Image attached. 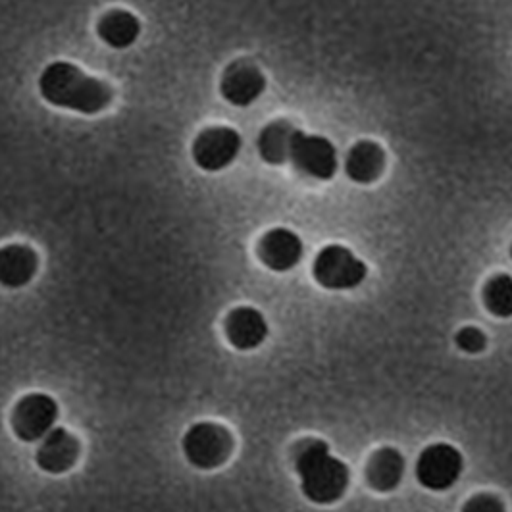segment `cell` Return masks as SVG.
<instances>
[{
  "label": "cell",
  "mask_w": 512,
  "mask_h": 512,
  "mask_svg": "<svg viewBox=\"0 0 512 512\" xmlns=\"http://www.w3.org/2000/svg\"><path fill=\"white\" fill-rule=\"evenodd\" d=\"M384 149L374 141H360L345 158L347 178L360 185L378 180L384 172Z\"/></svg>",
  "instance_id": "cell-15"
},
{
  "label": "cell",
  "mask_w": 512,
  "mask_h": 512,
  "mask_svg": "<svg viewBox=\"0 0 512 512\" xmlns=\"http://www.w3.org/2000/svg\"><path fill=\"white\" fill-rule=\"evenodd\" d=\"M455 343L461 349L462 353L468 355H478L487 347L486 333L474 326H466L455 335Z\"/></svg>",
  "instance_id": "cell-19"
},
{
  "label": "cell",
  "mask_w": 512,
  "mask_h": 512,
  "mask_svg": "<svg viewBox=\"0 0 512 512\" xmlns=\"http://www.w3.org/2000/svg\"><path fill=\"white\" fill-rule=\"evenodd\" d=\"M79 457V441L64 428H54L41 439L35 461L41 470L49 474L68 472Z\"/></svg>",
  "instance_id": "cell-11"
},
{
  "label": "cell",
  "mask_w": 512,
  "mask_h": 512,
  "mask_svg": "<svg viewBox=\"0 0 512 512\" xmlns=\"http://www.w3.org/2000/svg\"><path fill=\"white\" fill-rule=\"evenodd\" d=\"M183 455L201 470H212L230 459L233 437L230 430L216 422H197L181 439Z\"/></svg>",
  "instance_id": "cell-3"
},
{
  "label": "cell",
  "mask_w": 512,
  "mask_h": 512,
  "mask_svg": "<svg viewBox=\"0 0 512 512\" xmlns=\"http://www.w3.org/2000/svg\"><path fill=\"white\" fill-rule=\"evenodd\" d=\"M266 89V77L249 60H237L224 72L220 81L222 97L239 108L251 106Z\"/></svg>",
  "instance_id": "cell-9"
},
{
  "label": "cell",
  "mask_w": 512,
  "mask_h": 512,
  "mask_svg": "<svg viewBox=\"0 0 512 512\" xmlns=\"http://www.w3.org/2000/svg\"><path fill=\"white\" fill-rule=\"evenodd\" d=\"M312 276L324 289L347 291L366 280L368 266L351 249L328 245L314 258Z\"/></svg>",
  "instance_id": "cell-4"
},
{
  "label": "cell",
  "mask_w": 512,
  "mask_h": 512,
  "mask_svg": "<svg viewBox=\"0 0 512 512\" xmlns=\"http://www.w3.org/2000/svg\"><path fill=\"white\" fill-rule=\"evenodd\" d=\"M484 305L497 318L512 316V276L497 274L484 287Z\"/></svg>",
  "instance_id": "cell-18"
},
{
  "label": "cell",
  "mask_w": 512,
  "mask_h": 512,
  "mask_svg": "<svg viewBox=\"0 0 512 512\" xmlns=\"http://www.w3.org/2000/svg\"><path fill=\"white\" fill-rule=\"evenodd\" d=\"M295 128L289 122H272L258 135V154L268 164H282L289 158Z\"/></svg>",
  "instance_id": "cell-17"
},
{
  "label": "cell",
  "mask_w": 512,
  "mask_h": 512,
  "mask_svg": "<svg viewBox=\"0 0 512 512\" xmlns=\"http://www.w3.org/2000/svg\"><path fill=\"white\" fill-rule=\"evenodd\" d=\"M303 255V239L287 228L266 231L258 243V256L262 264L274 272L293 270L301 262Z\"/></svg>",
  "instance_id": "cell-10"
},
{
  "label": "cell",
  "mask_w": 512,
  "mask_h": 512,
  "mask_svg": "<svg viewBox=\"0 0 512 512\" xmlns=\"http://www.w3.org/2000/svg\"><path fill=\"white\" fill-rule=\"evenodd\" d=\"M464 470L461 451L449 443L428 445L416 461V478L430 491H445L455 486Z\"/></svg>",
  "instance_id": "cell-6"
},
{
  "label": "cell",
  "mask_w": 512,
  "mask_h": 512,
  "mask_svg": "<svg viewBox=\"0 0 512 512\" xmlns=\"http://www.w3.org/2000/svg\"><path fill=\"white\" fill-rule=\"evenodd\" d=\"M224 328L231 345L239 351H253L260 347L270 332L264 314L253 307L233 308Z\"/></svg>",
  "instance_id": "cell-12"
},
{
  "label": "cell",
  "mask_w": 512,
  "mask_h": 512,
  "mask_svg": "<svg viewBox=\"0 0 512 512\" xmlns=\"http://www.w3.org/2000/svg\"><path fill=\"white\" fill-rule=\"evenodd\" d=\"M462 512H507L505 503L489 493H482V495H474L464 507Z\"/></svg>",
  "instance_id": "cell-20"
},
{
  "label": "cell",
  "mask_w": 512,
  "mask_h": 512,
  "mask_svg": "<svg viewBox=\"0 0 512 512\" xmlns=\"http://www.w3.org/2000/svg\"><path fill=\"white\" fill-rule=\"evenodd\" d=\"M37 268L39 256L31 247L12 243L0 249V285L8 289H20L35 278Z\"/></svg>",
  "instance_id": "cell-13"
},
{
  "label": "cell",
  "mask_w": 512,
  "mask_h": 512,
  "mask_svg": "<svg viewBox=\"0 0 512 512\" xmlns=\"http://www.w3.org/2000/svg\"><path fill=\"white\" fill-rule=\"evenodd\" d=\"M403 476H405V459L397 449L384 447L370 457L366 478L370 487H374L376 491L387 493L397 489Z\"/></svg>",
  "instance_id": "cell-16"
},
{
  "label": "cell",
  "mask_w": 512,
  "mask_h": 512,
  "mask_svg": "<svg viewBox=\"0 0 512 512\" xmlns=\"http://www.w3.org/2000/svg\"><path fill=\"white\" fill-rule=\"evenodd\" d=\"M58 420V403L47 393H29L12 412L14 434L26 443L41 441Z\"/></svg>",
  "instance_id": "cell-7"
},
{
  "label": "cell",
  "mask_w": 512,
  "mask_h": 512,
  "mask_svg": "<svg viewBox=\"0 0 512 512\" xmlns=\"http://www.w3.org/2000/svg\"><path fill=\"white\" fill-rule=\"evenodd\" d=\"M97 35L110 49L124 51V49H129L141 35V22L135 14H131L128 10L116 8V10L106 12L99 20Z\"/></svg>",
  "instance_id": "cell-14"
},
{
  "label": "cell",
  "mask_w": 512,
  "mask_h": 512,
  "mask_svg": "<svg viewBox=\"0 0 512 512\" xmlns=\"http://www.w3.org/2000/svg\"><path fill=\"white\" fill-rule=\"evenodd\" d=\"M241 145V135L233 128H206L197 135L193 143V160L205 172H220L237 158Z\"/></svg>",
  "instance_id": "cell-8"
},
{
  "label": "cell",
  "mask_w": 512,
  "mask_h": 512,
  "mask_svg": "<svg viewBox=\"0 0 512 512\" xmlns=\"http://www.w3.org/2000/svg\"><path fill=\"white\" fill-rule=\"evenodd\" d=\"M41 97L58 108L99 114L112 103V89L99 77L87 76L76 64L56 60L39 77Z\"/></svg>",
  "instance_id": "cell-1"
},
{
  "label": "cell",
  "mask_w": 512,
  "mask_h": 512,
  "mask_svg": "<svg viewBox=\"0 0 512 512\" xmlns=\"http://www.w3.org/2000/svg\"><path fill=\"white\" fill-rule=\"evenodd\" d=\"M289 160L293 166L314 180H332L339 168L337 149L332 141L322 135H308L305 131L295 129Z\"/></svg>",
  "instance_id": "cell-5"
},
{
  "label": "cell",
  "mask_w": 512,
  "mask_h": 512,
  "mask_svg": "<svg viewBox=\"0 0 512 512\" xmlns=\"http://www.w3.org/2000/svg\"><path fill=\"white\" fill-rule=\"evenodd\" d=\"M295 470L301 489L308 501L316 505H333L345 493L351 482L349 466L333 457L324 439H305L295 453Z\"/></svg>",
  "instance_id": "cell-2"
},
{
  "label": "cell",
  "mask_w": 512,
  "mask_h": 512,
  "mask_svg": "<svg viewBox=\"0 0 512 512\" xmlns=\"http://www.w3.org/2000/svg\"><path fill=\"white\" fill-rule=\"evenodd\" d=\"M511 256H512V247H511Z\"/></svg>",
  "instance_id": "cell-21"
}]
</instances>
